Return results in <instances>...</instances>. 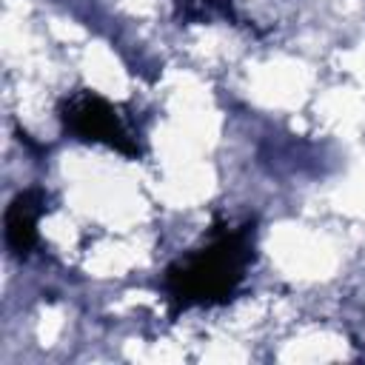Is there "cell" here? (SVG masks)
I'll return each instance as SVG.
<instances>
[{
    "label": "cell",
    "instance_id": "cell-1",
    "mask_svg": "<svg viewBox=\"0 0 365 365\" xmlns=\"http://www.w3.org/2000/svg\"><path fill=\"white\" fill-rule=\"evenodd\" d=\"M254 262V222L214 225L205 245L165 268L163 285L177 308H211L228 302Z\"/></svg>",
    "mask_w": 365,
    "mask_h": 365
},
{
    "label": "cell",
    "instance_id": "cell-2",
    "mask_svg": "<svg viewBox=\"0 0 365 365\" xmlns=\"http://www.w3.org/2000/svg\"><path fill=\"white\" fill-rule=\"evenodd\" d=\"M60 120L68 134H74L83 143L114 148L125 157H137L140 145L128 125L123 123L120 111L94 91H77L60 103Z\"/></svg>",
    "mask_w": 365,
    "mask_h": 365
},
{
    "label": "cell",
    "instance_id": "cell-3",
    "mask_svg": "<svg viewBox=\"0 0 365 365\" xmlns=\"http://www.w3.org/2000/svg\"><path fill=\"white\" fill-rule=\"evenodd\" d=\"M46 202H48V197L43 188H26L9 202L6 217H3L6 245L17 257H29L31 248L37 245V222L46 211Z\"/></svg>",
    "mask_w": 365,
    "mask_h": 365
},
{
    "label": "cell",
    "instance_id": "cell-4",
    "mask_svg": "<svg viewBox=\"0 0 365 365\" xmlns=\"http://www.w3.org/2000/svg\"><path fill=\"white\" fill-rule=\"evenodd\" d=\"M180 6H182V17L194 23H205L214 14L231 17V0H180Z\"/></svg>",
    "mask_w": 365,
    "mask_h": 365
}]
</instances>
